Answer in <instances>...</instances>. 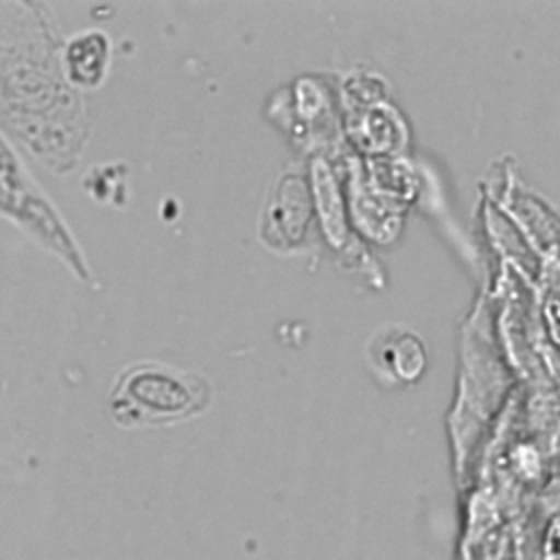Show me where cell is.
Listing matches in <instances>:
<instances>
[{
	"mask_svg": "<svg viewBox=\"0 0 560 560\" xmlns=\"http://www.w3.org/2000/svg\"><path fill=\"white\" fill-rule=\"evenodd\" d=\"M107 52H109L107 37L98 31H90L72 37L68 42L66 57H63L66 72L72 79V83L83 88L96 85L105 74Z\"/></svg>",
	"mask_w": 560,
	"mask_h": 560,
	"instance_id": "2",
	"label": "cell"
},
{
	"mask_svg": "<svg viewBox=\"0 0 560 560\" xmlns=\"http://www.w3.org/2000/svg\"><path fill=\"white\" fill-rule=\"evenodd\" d=\"M210 402V385L195 372L164 363L129 365L109 394V411L122 427H149L190 418Z\"/></svg>",
	"mask_w": 560,
	"mask_h": 560,
	"instance_id": "1",
	"label": "cell"
}]
</instances>
